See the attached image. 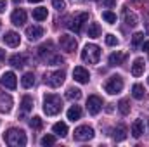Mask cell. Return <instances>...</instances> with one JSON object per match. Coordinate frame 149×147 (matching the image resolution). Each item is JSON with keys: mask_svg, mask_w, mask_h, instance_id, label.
<instances>
[{"mask_svg": "<svg viewBox=\"0 0 149 147\" xmlns=\"http://www.w3.org/2000/svg\"><path fill=\"white\" fill-rule=\"evenodd\" d=\"M63 109V101L59 95H54V94H47L43 97V112L47 116H56L59 114Z\"/></svg>", "mask_w": 149, "mask_h": 147, "instance_id": "cell-1", "label": "cell"}, {"mask_svg": "<svg viewBox=\"0 0 149 147\" xmlns=\"http://www.w3.org/2000/svg\"><path fill=\"white\" fill-rule=\"evenodd\" d=\"M3 140L12 147H23L26 146V133L19 128H10L3 133Z\"/></svg>", "mask_w": 149, "mask_h": 147, "instance_id": "cell-2", "label": "cell"}, {"mask_svg": "<svg viewBox=\"0 0 149 147\" xmlns=\"http://www.w3.org/2000/svg\"><path fill=\"white\" fill-rule=\"evenodd\" d=\"M81 59L88 64H97L99 59H101V49L94 43L85 45V49L81 50Z\"/></svg>", "mask_w": 149, "mask_h": 147, "instance_id": "cell-3", "label": "cell"}, {"mask_svg": "<svg viewBox=\"0 0 149 147\" xmlns=\"http://www.w3.org/2000/svg\"><path fill=\"white\" fill-rule=\"evenodd\" d=\"M87 21H88V14H87V12H80V14L73 16V17H68V19H66V26H68L70 30H73L74 33H80L81 24L87 23Z\"/></svg>", "mask_w": 149, "mask_h": 147, "instance_id": "cell-4", "label": "cell"}, {"mask_svg": "<svg viewBox=\"0 0 149 147\" xmlns=\"http://www.w3.org/2000/svg\"><path fill=\"white\" fill-rule=\"evenodd\" d=\"M104 90H106L108 94H111V95H114V94H120V92L123 90V78H121V76H118V74L111 76V78L106 81Z\"/></svg>", "mask_w": 149, "mask_h": 147, "instance_id": "cell-5", "label": "cell"}, {"mask_svg": "<svg viewBox=\"0 0 149 147\" xmlns=\"http://www.w3.org/2000/svg\"><path fill=\"white\" fill-rule=\"evenodd\" d=\"M73 135H74V140H78V142H87V140L94 139V128L88 126V125L78 126V128L74 130Z\"/></svg>", "mask_w": 149, "mask_h": 147, "instance_id": "cell-6", "label": "cell"}, {"mask_svg": "<svg viewBox=\"0 0 149 147\" xmlns=\"http://www.w3.org/2000/svg\"><path fill=\"white\" fill-rule=\"evenodd\" d=\"M64 78H66L64 71L47 73V74H45V83H47L49 87H52V88H57V87H61V85L64 83Z\"/></svg>", "mask_w": 149, "mask_h": 147, "instance_id": "cell-7", "label": "cell"}, {"mask_svg": "<svg viewBox=\"0 0 149 147\" xmlns=\"http://www.w3.org/2000/svg\"><path fill=\"white\" fill-rule=\"evenodd\" d=\"M87 109L90 114H99L102 109V99L99 95H90L87 99Z\"/></svg>", "mask_w": 149, "mask_h": 147, "instance_id": "cell-8", "label": "cell"}, {"mask_svg": "<svg viewBox=\"0 0 149 147\" xmlns=\"http://www.w3.org/2000/svg\"><path fill=\"white\" fill-rule=\"evenodd\" d=\"M59 45H61V49L66 50V52H74L78 43H76L74 37H71V35H61V37H59Z\"/></svg>", "mask_w": 149, "mask_h": 147, "instance_id": "cell-9", "label": "cell"}, {"mask_svg": "<svg viewBox=\"0 0 149 147\" xmlns=\"http://www.w3.org/2000/svg\"><path fill=\"white\" fill-rule=\"evenodd\" d=\"M0 83H2L5 88H10V90H14V88L17 87L16 74L12 73V71H7V73H3V74H2V78H0Z\"/></svg>", "mask_w": 149, "mask_h": 147, "instance_id": "cell-10", "label": "cell"}, {"mask_svg": "<svg viewBox=\"0 0 149 147\" xmlns=\"http://www.w3.org/2000/svg\"><path fill=\"white\" fill-rule=\"evenodd\" d=\"M26 37L30 42H37L43 37V28L38 26V24H33V26H28L26 28Z\"/></svg>", "mask_w": 149, "mask_h": 147, "instance_id": "cell-11", "label": "cell"}, {"mask_svg": "<svg viewBox=\"0 0 149 147\" xmlns=\"http://www.w3.org/2000/svg\"><path fill=\"white\" fill-rule=\"evenodd\" d=\"M73 78H74V81H78V83H88L90 74H88V71L83 66H76L73 69Z\"/></svg>", "mask_w": 149, "mask_h": 147, "instance_id": "cell-12", "label": "cell"}, {"mask_svg": "<svg viewBox=\"0 0 149 147\" xmlns=\"http://www.w3.org/2000/svg\"><path fill=\"white\" fill-rule=\"evenodd\" d=\"M10 21H12V24H16V26H23V24L26 23V12H24L23 9H16V10L12 12V16H10Z\"/></svg>", "mask_w": 149, "mask_h": 147, "instance_id": "cell-13", "label": "cell"}, {"mask_svg": "<svg viewBox=\"0 0 149 147\" xmlns=\"http://www.w3.org/2000/svg\"><path fill=\"white\" fill-rule=\"evenodd\" d=\"M12 109V97L9 94H2L0 95V112H10Z\"/></svg>", "mask_w": 149, "mask_h": 147, "instance_id": "cell-14", "label": "cell"}, {"mask_svg": "<svg viewBox=\"0 0 149 147\" xmlns=\"http://www.w3.org/2000/svg\"><path fill=\"white\" fill-rule=\"evenodd\" d=\"M19 42H21V38H19V35H17L16 31H7V33L3 35V43L9 45V47H17Z\"/></svg>", "mask_w": 149, "mask_h": 147, "instance_id": "cell-15", "label": "cell"}, {"mask_svg": "<svg viewBox=\"0 0 149 147\" xmlns=\"http://www.w3.org/2000/svg\"><path fill=\"white\" fill-rule=\"evenodd\" d=\"M123 19H125V24L127 26H130V28H134V26H137V16L130 10V9H123Z\"/></svg>", "mask_w": 149, "mask_h": 147, "instance_id": "cell-16", "label": "cell"}, {"mask_svg": "<svg viewBox=\"0 0 149 147\" xmlns=\"http://www.w3.org/2000/svg\"><path fill=\"white\" fill-rule=\"evenodd\" d=\"M26 55L24 54H16V55H12L10 59H9V64L10 66H14V68H23L24 64H26Z\"/></svg>", "mask_w": 149, "mask_h": 147, "instance_id": "cell-17", "label": "cell"}, {"mask_svg": "<svg viewBox=\"0 0 149 147\" xmlns=\"http://www.w3.org/2000/svg\"><path fill=\"white\" fill-rule=\"evenodd\" d=\"M130 132H132V135H134L135 139H139V137L144 133V121H142V119H135V121L132 123Z\"/></svg>", "mask_w": 149, "mask_h": 147, "instance_id": "cell-18", "label": "cell"}, {"mask_svg": "<svg viewBox=\"0 0 149 147\" xmlns=\"http://www.w3.org/2000/svg\"><path fill=\"white\" fill-rule=\"evenodd\" d=\"M113 139H114L116 142L125 140V139H127V128H125L123 125H118V126L113 130Z\"/></svg>", "mask_w": 149, "mask_h": 147, "instance_id": "cell-19", "label": "cell"}, {"mask_svg": "<svg viewBox=\"0 0 149 147\" xmlns=\"http://www.w3.org/2000/svg\"><path fill=\"white\" fill-rule=\"evenodd\" d=\"M33 109V99L30 95H24L21 101V116H24V112H30Z\"/></svg>", "mask_w": 149, "mask_h": 147, "instance_id": "cell-20", "label": "cell"}, {"mask_svg": "<svg viewBox=\"0 0 149 147\" xmlns=\"http://www.w3.org/2000/svg\"><path fill=\"white\" fill-rule=\"evenodd\" d=\"M125 59H127L125 54H121V52H114V54L109 55V66H121Z\"/></svg>", "mask_w": 149, "mask_h": 147, "instance_id": "cell-21", "label": "cell"}, {"mask_svg": "<svg viewBox=\"0 0 149 147\" xmlns=\"http://www.w3.org/2000/svg\"><path fill=\"white\" fill-rule=\"evenodd\" d=\"M52 132L56 133V135H59V137H66L68 135V125L66 123H56L54 126H52Z\"/></svg>", "mask_w": 149, "mask_h": 147, "instance_id": "cell-22", "label": "cell"}, {"mask_svg": "<svg viewBox=\"0 0 149 147\" xmlns=\"http://www.w3.org/2000/svg\"><path fill=\"white\" fill-rule=\"evenodd\" d=\"M144 73V61L142 59H135L134 64H132V74L134 76H141Z\"/></svg>", "mask_w": 149, "mask_h": 147, "instance_id": "cell-23", "label": "cell"}, {"mask_svg": "<svg viewBox=\"0 0 149 147\" xmlns=\"http://www.w3.org/2000/svg\"><path fill=\"white\" fill-rule=\"evenodd\" d=\"M80 118H81V109H80V106H71V107L68 109V119L76 121V119H80Z\"/></svg>", "mask_w": 149, "mask_h": 147, "instance_id": "cell-24", "label": "cell"}, {"mask_svg": "<svg viewBox=\"0 0 149 147\" xmlns=\"http://www.w3.org/2000/svg\"><path fill=\"white\" fill-rule=\"evenodd\" d=\"M21 85H23L24 88L33 87V85H35V74H33V73H26L23 78H21Z\"/></svg>", "mask_w": 149, "mask_h": 147, "instance_id": "cell-25", "label": "cell"}, {"mask_svg": "<svg viewBox=\"0 0 149 147\" xmlns=\"http://www.w3.org/2000/svg\"><path fill=\"white\" fill-rule=\"evenodd\" d=\"M132 95H134V99H137V101L144 99V87H142L141 83H135V85L132 87Z\"/></svg>", "mask_w": 149, "mask_h": 147, "instance_id": "cell-26", "label": "cell"}, {"mask_svg": "<svg viewBox=\"0 0 149 147\" xmlns=\"http://www.w3.org/2000/svg\"><path fill=\"white\" fill-rule=\"evenodd\" d=\"M101 26L97 24V23H90L88 24V37L90 38H97V37H101Z\"/></svg>", "mask_w": 149, "mask_h": 147, "instance_id": "cell-27", "label": "cell"}, {"mask_svg": "<svg viewBox=\"0 0 149 147\" xmlns=\"http://www.w3.org/2000/svg\"><path fill=\"white\" fill-rule=\"evenodd\" d=\"M52 52V43H43L40 49H38V55L42 59H49V54Z\"/></svg>", "mask_w": 149, "mask_h": 147, "instance_id": "cell-28", "label": "cell"}, {"mask_svg": "<svg viewBox=\"0 0 149 147\" xmlns=\"http://www.w3.org/2000/svg\"><path fill=\"white\" fill-rule=\"evenodd\" d=\"M33 19H37V21H43V19H47V9H45V7L33 9Z\"/></svg>", "mask_w": 149, "mask_h": 147, "instance_id": "cell-29", "label": "cell"}, {"mask_svg": "<svg viewBox=\"0 0 149 147\" xmlns=\"http://www.w3.org/2000/svg\"><path fill=\"white\" fill-rule=\"evenodd\" d=\"M66 97L71 99V101H78V99L81 97V90H80V88H68Z\"/></svg>", "mask_w": 149, "mask_h": 147, "instance_id": "cell-30", "label": "cell"}, {"mask_svg": "<svg viewBox=\"0 0 149 147\" xmlns=\"http://www.w3.org/2000/svg\"><path fill=\"white\" fill-rule=\"evenodd\" d=\"M118 109H120V112H121L123 116L128 114V112H130V104H128V101H125V99L120 101V102H118Z\"/></svg>", "mask_w": 149, "mask_h": 147, "instance_id": "cell-31", "label": "cell"}, {"mask_svg": "<svg viewBox=\"0 0 149 147\" xmlns=\"http://www.w3.org/2000/svg\"><path fill=\"white\" fill-rule=\"evenodd\" d=\"M102 19L108 21L109 24H113V23H116V14L111 12V10H104V12H102Z\"/></svg>", "mask_w": 149, "mask_h": 147, "instance_id": "cell-32", "label": "cell"}, {"mask_svg": "<svg viewBox=\"0 0 149 147\" xmlns=\"http://www.w3.org/2000/svg\"><path fill=\"white\" fill-rule=\"evenodd\" d=\"M42 125H43V121H42L38 116H33V118L30 119V126H31V128H35V130H40V128H42Z\"/></svg>", "mask_w": 149, "mask_h": 147, "instance_id": "cell-33", "label": "cell"}, {"mask_svg": "<svg viewBox=\"0 0 149 147\" xmlns=\"http://www.w3.org/2000/svg\"><path fill=\"white\" fill-rule=\"evenodd\" d=\"M40 144H42V146H52V144H56V137H54V135H45V137L40 140Z\"/></svg>", "mask_w": 149, "mask_h": 147, "instance_id": "cell-34", "label": "cell"}, {"mask_svg": "<svg viewBox=\"0 0 149 147\" xmlns=\"http://www.w3.org/2000/svg\"><path fill=\"white\" fill-rule=\"evenodd\" d=\"M142 42H144V33H135V35L132 37V45H134V47L141 45Z\"/></svg>", "mask_w": 149, "mask_h": 147, "instance_id": "cell-35", "label": "cell"}, {"mask_svg": "<svg viewBox=\"0 0 149 147\" xmlns=\"http://www.w3.org/2000/svg\"><path fill=\"white\" fill-rule=\"evenodd\" d=\"M47 62H49V64H63L64 59H63L61 55H50V57L47 59Z\"/></svg>", "mask_w": 149, "mask_h": 147, "instance_id": "cell-36", "label": "cell"}, {"mask_svg": "<svg viewBox=\"0 0 149 147\" xmlns=\"http://www.w3.org/2000/svg\"><path fill=\"white\" fill-rule=\"evenodd\" d=\"M52 5H54V9H57V10H63V9L66 7L64 0H52Z\"/></svg>", "mask_w": 149, "mask_h": 147, "instance_id": "cell-37", "label": "cell"}, {"mask_svg": "<svg viewBox=\"0 0 149 147\" xmlns=\"http://www.w3.org/2000/svg\"><path fill=\"white\" fill-rule=\"evenodd\" d=\"M106 43L114 47V45H118V38L114 37V35H106Z\"/></svg>", "mask_w": 149, "mask_h": 147, "instance_id": "cell-38", "label": "cell"}, {"mask_svg": "<svg viewBox=\"0 0 149 147\" xmlns=\"http://www.w3.org/2000/svg\"><path fill=\"white\" fill-rule=\"evenodd\" d=\"M116 3V0H99V5L102 7V9H106V7H113Z\"/></svg>", "mask_w": 149, "mask_h": 147, "instance_id": "cell-39", "label": "cell"}, {"mask_svg": "<svg viewBox=\"0 0 149 147\" xmlns=\"http://www.w3.org/2000/svg\"><path fill=\"white\" fill-rule=\"evenodd\" d=\"M7 9V2L5 0H0V12H3Z\"/></svg>", "mask_w": 149, "mask_h": 147, "instance_id": "cell-40", "label": "cell"}, {"mask_svg": "<svg viewBox=\"0 0 149 147\" xmlns=\"http://www.w3.org/2000/svg\"><path fill=\"white\" fill-rule=\"evenodd\" d=\"M142 50H149V42H142Z\"/></svg>", "mask_w": 149, "mask_h": 147, "instance_id": "cell-41", "label": "cell"}, {"mask_svg": "<svg viewBox=\"0 0 149 147\" xmlns=\"http://www.w3.org/2000/svg\"><path fill=\"white\" fill-rule=\"evenodd\" d=\"M30 3H38V2H42V0H28Z\"/></svg>", "mask_w": 149, "mask_h": 147, "instance_id": "cell-42", "label": "cell"}, {"mask_svg": "<svg viewBox=\"0 0 149 147\" xmlns=\"http://www.w3.org/2000/svg\"><path fill=\"white\" fill-rule=\"evenodd\" d=\"M132 2H134V3H142L144 0H132Z\"/></svg>", "mask_w": 149, "mask_h": 147, "instance_id": "cell-43", "label": "cell"}, {"mask_svg": "<svg viewBox=\"0 0 149 147\" xmlns=\"http://www.w3.org/2000/svg\"><path fill=\"white\" fill-rule=\"evenodd\" d=\"M3 57H5V55H3V52L0 50V59H3Z\"/></svg>", "mask_w": 149, "mask_h": 147, "instance_id": "cell-44", "label": "cell"}, {"mask_svg": "<svg viewBox=\"0 0 149 147\" xmlns=\"http://www.w3.org/2000/svg\"><path fill=\"white\" fill-rule=\"evenodd\" d=\"M12 2H14V3H21V0H12Z\"/></svg>", "mask_w": 149, "mask_h": 147, "instance_id": "cell-45", "label": "cell"}, {"mask_svg": "<svg viewBox=\"0 0 149 147\" xmlns=\"http://www.w3.org/2000/svg\"><path fill=\"white\" fill-rule=\"evenodd\" d=\"M148 83H149V78H148Z\"/></svg>", "mask_w": 149, "mask_h": 147, "instance_id": "cell-46", "label": "cell"}]
</instances>
